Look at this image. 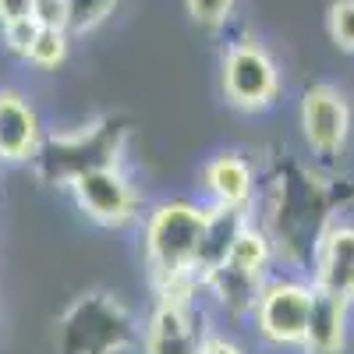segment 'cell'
<instances>
[{
	"label": "cell",
	"mask_w": 354,
	"mask_h": 354,
	"mask_svg": "<svg viewBox=\"0 0 354 354\" xmlns=\"http://www.w3.org/2000/svg\"><path fill=\"white\" fill-rule=\"evenodd\" d=\"M39 36V25L36 18H21V21H8V25H0V39H4V50L21 57V61H28V50H32Z\"/></svg>",
	"instance_id": "ac0fdd59"
},
{
	"label": "cell",
	"mask_w": 354,
	"mask_h": 354,
	"mask_svg": "<svg viewBox=\"0 0 354 354\" xmlns=\"http://www.w3.org/2000/svg\"><path fill=\"white\" fill-rule=\"evenodd\" d=\"M43 149L36 106L15 88H0V163H28Z\"/></svg>",
	"instance_id": "30bf717a"
},
{
	"label": "cell",
	"mask_w": 354,
	"mask_h": 354,
	"mask_svg": "<svg viewBox=\"0 0 354 354\" xmlns=\"http://www.w3.org/2000/svg\"><path fill=\"white\" fill-rule=\"evenodd\" d=\"M351 308L354 305L333 298V294L315 290L312 315H308V330H305V344H301L298 354H347Z\"/></svg>",
	"instance_id": "8fae6325"
},
{
	"label": "cell",
	"mask_w": 354,
	"mask_h": 354,
	"mask_svg": "<svg viewBox=\"0 0 354 354\" xmlns=\"http://www.w3.org/2000/svg\"><path fill=\"white\" fill-rule=\"evenodd\" d=\"M209 333L202 326V301H156L142 326V354H198Z\"/></svg>",
	"instance_id": "ba28073f"
},
{
	"label": "cell",
	"mask_w": 354,
	"mask_h": 354,
	"mask_svg": "<svg viewBox=\"0 0 354 354\" xmlns=\"http://www.w3.org/2000/svg\"><path fill=\"white\" fill-rule=\"evenodd\" d=\"M262 277H252V273H241L234 266H220L209 277H202V294L209 298L234 319H252L255 312V301H259V290H262Z\"/></svg>",
	"instance_id": "4fadbf2b"
},
{
	"label": "cell",
	"mask_w": 354,
	"mask_h": 354,
	"mask_svg": "<svg viewBox=\"0 0 354 354\" xmlns=\"http://www.w3.org/2000/svg\"><path fill=\"white\" fill-rule=\"evenodd\" d=\"M298 128H301L305 149L315 160H337L347 149V138L354 128L351 100L330 82L308 85L298 106Z\"/></svg>",
	"instance_id": "8992f818"
},
{
	"label": "cell",
	"mask_w": 354,
	"mask_h": 354,
	"mask_svg": "<svg viewBox=\"0 0 354 354\" xmlns=\"http://www.w3.org/2000/svg\"><path fill=\"white\" fill-rule=\"evenodd\" d=\"M202 202L205 205H220V209H255L259 198V174L252 160L238 149H223L216 156L205 160L202 167Z\"/></svg>",
	"instance_id": "9c48e42d"
},
{
	"label": "cell",
	"mask_w": 354,
	"mask_h": 354,
	"mask_svg": "<svg viewBox=\"0 0 354 354\" xmlns=\"http://www.w3.org/2000/svg\"><path fill=\"white\" fill-rule=\"evenodd\" d=\"M78 209L100 223V227H113L124 230L131 223H142L145 205H142V192L135 188V181L124 174L121 163H106V167H93L78 174L68 185Z\"/></svg>",
	"instance_id": "5b68a950"
},
{
	"label": "cell",
	"mask_w": 354,
	"mask_h": 354,
	"mask_svg": "<svg viewBox=\"0 0 354 354\" xmlns=\"http://www.w3.org/2000/svg\"><path fill=\"white\" fill-rule=\"evenodd\" d=\"M223 100L241 113H262L280 96V71L259 39H241L223 53L220 64Z\"/></svg>",
	"instance_id": "277c9868"
},
{
	"label": "cell",
	"mask_w": 354,
	"mask_h": 354,
	"mask_svg": "<svg viewBox=\"0 0 354 354\" xmlns=\"http://www.w3.org/2000/svg\"><path fill=\"white\" fill-rule=\"evenodd\" d=\"M273 262H277V241H273V234L252 216V220L241 227L238 238H234L230 255H227V266H234V270L266 280V277L273 273Z\"/></svg>",
	"instance_id": "5bb4252c"
},
{
	"label": "cell",
	"mask_w": 354,
	"mask_h": 354,
	"mask_svg": "<svg viewBox=\"0 0 354 354\" xmlns=\"http://www.w3.org/2000/svg\"><path fill=\"white\" fill-rule=\"evenodd\" d=\"M252 220V213L245 209H220L209 205V216H205V230H202V245H198V259H195V277H209L213 270L227 262L234 238L241 234V227Z\"/></svg>",
	"instance_id": "7c38bea8"
},
{
	"label": "cell",
	"mask_w": 354,
	"mask_h": 354,
	"mask_svg": "<svg viewBox=\"0 0 354 354\" xmlns=\"http://www.w3.org/2000/svg\"><path fill=\"white\" fill-rule=\"evenodd\" d=\"M315 287L301 273H270L259 290V301L252 312V326L262 347L273 351H294L305 344L308 315H312Z\"/></svg>",
	"instance_id": "7a4b0ae2"
},
{
	"label": "cell",
	"mask_w": 354,
	"mask_h": 354,
	"mask_svg": "<svg viewBox=\"0 0 354 354\" xmlns=\"http://www.w3.org/2000/svg\"><path fill=\"white\" fill-rule=\"evenodd\" d=\"M32 18L39 28H64L68 32V0H32Z\"/></svg>",
	"instance_id": "ffe728a7"
},
{
	"label": "cell",
	"mask_w": 354,
	"mask_h": 354,
	"mask_svg": "<svg viewBox=\"0 0 354 354\" xmlns=\"http://www.w3.org/2000/svg\"><path fill=\"white\" fill-rule=\"evenodd\" d=\"M312 287L354 305V220H330L312 245Z\"/></svg>",
	"instance_id": "52a82bcc"
},
{
	"label": "cell",
	"mask_w": 354,
	"mask_h": 354,
	"mask_svg": "<svg viewBox=\"0 0 354 354\" xmlns=\"http://www.w3.org/2000/svg\"><path fill=\"white\" fill-rule=\"evenodd\" d=\"M142 340L128 308L110 294H85L64 319L61 351L64 354H121Z\"/></svg>",
	"instance_id": "3957f363"
},
{
	"label": "cell",
	"mask_w": 354,
	"mask_h": 354,
	"mask_svg": "<svg viewBox=\"0 0 354 354\" xmlns=\"http://www.w3.org/2000/svg\"><path fill=\"white\" fill-rule=\"evenodd\" d=\"M64 57H68V32L64 28H39L32 50H28V64L50 71L57 64H64Z\"/></svg>",
	"instance_id": "9a60e30c"
},
{
	"label": "cell",
	"mask_w": 354,
	"mask_h": 354,
	"mask_svg": "<svg viewBox=\"0 0 354 354\" xmlns=\"http://www.w3.org/2000/svg\"><path fill=\"white\" fill-rule=\"evenodd\" d=\"M326 25H330V39L344 53H354V0H333Z\"/></svg>",
	"instance_id": "e0dca14e"
},
{
	"label": "cell",
	"mask_w": 354,
	"mask_h": 354,
	"mask_svg": "<svg viewBox=\"0 0 354 354\" xmlns=\"http://www.w3.org/2000/svg\"><path fill=\"white\" fill-rule=\"evenodd\" d=\"M198 354H245V347L234 340V337H227V333H209L205 337V344H202V351Z\"/></svg>",
	"instance_id": "44dd1931"
},
{
	"label": "cell",
	"mask_w": 354,
	"mask_h": 354,
	"mask_svg": "<svg viewBox=\"0 0 354 354\" xmlns=\"http://www.w3.org/2000/svg\"><path fill=\"white\" fill-rule=\"evenodd\" d=\"M185 4H188L192 21L202 28H220L234 11V0H185Z\"/></svg>",
	"instance_id": "d6986e66"
},
{
	"label": "cell",
	"mask_w": 354,
	"mask_h": 354,
	"mask_svg": "<svg viewBox=\"0 0 354 354\" xmlns=\"http://www.w3.org/2000/svg\"><path fill=\"white\" fill-rule=\"evenodd\" d=\"M209 205L202 198H163L153 202L142 216V262L149 270V283L195 273V259L202 245V230Z\"/></svg>",
	"instance_id": "6da1fadb"
},
{
	"label": "cell",
	"mask_w": 354,
	"mask_h": 354,
	"mask_svg": "<svg viewBox=\"0 0 354 354\" xmlns=\"http://www.w3.org/2000/svg\"><path fill=\"white\" fill-rule=\"evenodd\" d=\"M113 4L117 0H68V36L88 32V28H96L100 21H106Z\"/></svg>",
	"instance_id": "2e32d148"
},
{
	"label": "cell",
	"mask_w": 354,
	"mask_h": 354,
	"mask_svg": "<svg viewBox=\"0 0 354 354\" xmlns=\"http://www.w3.org/2000/svg\"><path fill=\"white\" fill-rule=\"evenodd\" d=\"M32 18V0H0V25Z\"/></svg>",
	"instance_id": "7402d4cb"
}]
</instances>
